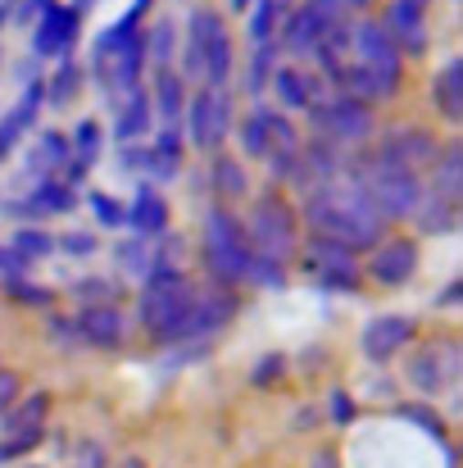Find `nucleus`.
<instances>
[{"label":"nucleus","mask_w":463,"mask_h":468,"mask_svg":"<svg viewBox=\"0 0 463 468\" xmlns=\"http://www.w3.org/2000/svg\"><path fill=\"white\" fill-rule=\"evenodd\" d=\"M414 218H418L423 232H455V223H459V205H450V200L423 191L418 205H414Z\"/></svg>","instance_id":"c756f323"},{"label":"nucleus","mask_w":463,"mask_h":468,"mask_svg":"<svg viewBox=\"0 0 463 468\" xmlns=\"http://www.w3.org/2000/svg\"><path fill=\"white\" fill-rule=\"evenodd\" d=\"M386 37L395 41V50H400V59L409 55V59H418V55H427V14H418V9H409V5H400V0H391V9H386Z\"/></svg>","instance_id":"2eb2a0df"},{"label":"nucleus","mask_w":463,"mask_h":468,"mask_svg":"<svg viewBox=\"0 0 463 468\" xmlns=\"http://www.w3.org/2000/svg\"><path fill=\"white\" fill-rule=\"evenodd\" d=\"M91 209H96L100 228H119V223H123V205H119L114 196H105V191H96V196H91Z\"/></svg>","instance_id":"a18cd8bd"},{"label":"nucleus","mask_w":463,"mask_h":468,"mask_svg":"<svg viewBox=\"0 0 463 468\" xmlns=\"http://www.w3.org/2000/svg\"><path fill=\"white\" fill-rule=\"evenodd\" d=\"M223 18L214 14V9H195L191 14V27H186V55H182V82L186 78H200V64H205V46H209V37H214V27H218Z\"/></svg>","instance_id":"412c9836"},{"label":"nucleus","mask_w":463,"mask_h":468,"mask_svg":"<svg viewBox=\"0 0 463 468\" xmlns=\"http://www.w3.org/2000/svg\"><path fill=\"white\" fill-rule=\"evenodd\" d=\"M146 9H151V0H137V5L128 9V23H142V14H146Z\"/></svg>","instance_id":"6e6d98bb"},{"label":"nucleus","mask_w":463,"mask_h":468,"mask_svg":"<svg viewBox=\"0 0 463 468\" xmlns=\"http://www.w3.org/2000/svg\"><path fill=\"white\" fill-rule=\"evenodd\" d=\"M73 327H78V341H87V346H105V350H114L119 341H123V318L114 305H96V310H82L73 318Z\"/></svg>","instance_id":"6ab92c4d"},{"label":"nucleus","mask_w":463,"mask_h":468,"mask_svg":"<svg viewBox=\"0 0 463 468\" xmlns=\"http://www.w3.org/2000/svg\"><path fill=\"white\" fill-rule=\"evenodd\" d=\"M309 123H313V142L318 146H331V151H350V146H363L373 133H377V114L350 96H327L309 110Z\"/></svg>","instance_id":"423d86ee"},{"label":"nucleus","mask_w":463,"mask_h":468,"mask_svg":"<svg viewBox=\"0 0 463 468\" xmlns=\"http://www.w3.org/2000/svg\"><path fill=\"white\" fill-rule=\"evenodd\" d=\"M246 5H250V0H232V9H246Z\"/></svg>","instance_id":"052dcab7"},{"label":"nucleus","mask_w":463,"mask_h":468,"mask_svg":"<svg viewBox=\"0 0 463 468\" xmlns=\"http://www.w3.org/2000/svg\"><path fill=\"white\" fill-rule=\"evenodd\" d=\"M5 292H9L18 305H50V292H46V287H32V282H23V278H9Z\"/></svg>","instance_id":"c03bdc74"},{"label":"nucleus","mask_w":463,"mask_h":468,"mask_svg":"<svg viewBox=\"0 0 463 468\" xmlns=\"http://www.w3.org/2000/svg\"><path fill=\"white\" fill-rule=\"evenodd\" d=\"M151 110H159V114L168 119V128H177V119H182V110H186V82H182L173 69L154 73V101H151Z\"/></svg>","instance_id":"c85d7f7f"},{"label":"nucleus","mask_w":463,"mask_h":468,"mask_svg":"<svg viewBox=\"0 0 463 468\" xmlns=\"http://www.w3.org/2000/svg\"><path fill=\"white\" fill-rule=\"evenodd\" d=\"M354 414H359V410H354V400H350L345 391H331V419H336V423H350Z\"/></svg>","instance_id":"3c124183"},{"label":"nucleus","mask_w":463,"mask_h":468,"mask_svg":"<svg viewBox=\"0 0 463 468\" xmlns=\"http://www.w3.org/2000/svg\"><path fill=\"white\" fill-rule=\"evenodd\" d=\"M142 50H146V64H154V73H163L173 64V50H177V32H173V18L154 23L151 32L142 37Z\"/></svg>","instance_id":"2f4dec72"},{"label":"nucleus","mask_w":463,"mask_h":468,"mask_svg":"<svg viewBox=\"0 0 463 468\" xmlns=\"http://www.w3.org/2000/svg\"><path fill=\"white\" fill-rule=\"evenodd\" d=\"M195 305V287L186 282V273L177 269H154L151 278L142 282V327L151 332L159 346H173V341H186V318Z\"/></svg>","instance_id":"f03ea898"},{"label":"nucleus","mask_w":463,"mask_h":468,"mask_svg":"<svg viewBox=\"0 0 463 468\" xmlns=\"http://www.w3.org/2000/svg\"><path fill=\"white\" fill-rule=\"evenodd\" d=\"M409 382L423 391V396H437L446 387L459 382V346L455 341H432L423 346L414 359H409Z\"/></svg>","instance_id":"6e6552de"},{"label":"nucleus","mask_w":463,"mask_h":468,"mask_svg":"<svg viewBox=\"0 0 463 468\" xmlns=\"http://www.w3.org/2000/svg\"><path fill=\"white\" fill-rule=\"evenodd\" d=\"M227 128H232V101L223 91H200L195 101H186V137L191 146L200 151H214L227 142Z\"/></svg>","instance_id":"0eeeda50"},{"label":"nucleus","mask_w":463,"mask_h":468,"mask_svg":"<svg viewBox=\"0 0 463 468\" xmlns=\"http://www.w3.org/2000/svg\"><path fill=\"white\" fill-rule=\"evenodd\" d=\"M241 151L250 159L268 155V123H264V110H255V114L241 123Z\"/></svg>","instance_id":"58836bf2"},{"label":"nucleus","mask_w":463,"mask_h":468,"mask_svg":"<svg viewBox=\"0 0 463 468\" xmlns=\"http://www.w3.org/2000/svg\"><path fill=\"white\" fill-rule=\"evenodd\" d=\"M37 105H41V87H27V96L0 119V159L9 155L14 146H18V137L32 128V119H37Z\"/></svg>","instance_id":"a878e982"},{"label":"nucleus","mask_w":463,"mask_h":468,"mask_svg":"<svg viewBox=\"0 0 463 468\" xmlns=\"http://www.w3.org/2000/svg\"><path fill=\"white\" fill-rule=\"evenodd\" d=\"M78 5H91V0H78ZM78 5H73V9H78Z\"/></svg>","instance_id":"680f3d73"},{"label":"nucleus","mask_w":463,"mask_h":468,"mask_svg":"<svg viewBox=\"0 0 463 468\" xmlns=\"http://www.w3.org/2000/svg\"><path fill=\"white\" fill-rule=\"evenodd\" d=\"M282 5H287V0H259V5L250 9V37H255L259 46H268L273 32L282 27Z\"/></svg>","instance_id":"f704fd0d"},{"label":"nucleus","mask_w":463,"mask_h":468,"mask_svg":"<svg viewBox=\"0 0 463 468\" xmlns=\"http://www.w3.org/2000/svg\"><path fill=\"white\" fill-rule=\"evenodd\" d=\"M405 419L423 423L432 437H446V423H441V414H437V410H427V405H405Z\"/></svg>","instance_id":"de8ad7c7"},{"label":"nucleus","mask_w":463,"mask_h":468,"mask_svg":"<svg viewBox=\"0 0 463 468\" xmlns=\"http://www.w3.org/2000/svg\"><path fill=\"white\" fill-rule=\"evenodd\" d=\"M119 468H146V464H142V460H123Z\"/></svg>","instance_id":"bf43d9fd"},{"label":"nucleus","mask_w":463,"mask_h":468,"mask_svg":"<svg viewBox=\"0 0 463 468\" xmlns=\"http://www.w3.org/2000/svg\"><path fill=\"white\" fill-rule=\"evenodd\" d=\"M142 69H146L142 32H137V23L119 18V23L96 41V73H100L105 91L114 96V105H123L132 91H142Z\"/></svg>","instance_id":"7ed1b4c3"},{"label":"nucleus","mask_w":463,"mask_h":468,"mask_svg":"<svg viewBox=\"0 0 463 468\" xmlns=\"http://www.w3.org/2000/svg\"><path fill=\"white\" fill-rule=\"evenodd\" d=\"M309 468H341L336 464V451H318V455L309 460Z\"/></svg>","instance_id":"5fc2aeb1"},{"label":"nucleus","mask_w":463,"mask_h":468,"mask_svg":"<svg viewBox=\"0 0 463 468\" xmlns=\"http://www.w3.org/2000/svg\"><path fill=\"white\" fill-rule=\"evenodd\" d=\"M336 87H341V96H350V101H359V105L373 110L377 101H391L400 82H391V78H382V73H373V69H363V64L350 59V64L336 73Z\"/></svg>","instance_id":"dca6fc26"},{"label":"nucleus","mask_w":463,"mask_h":468,"mask_svg":"<svg viewBox=\"0 0 463 468\" xmlns=\"http://www.w3.org/2000/svg\"><path fill=\"white\" fill-rule=\"evenodd\" d=\"M305 264L322 287H336V292H354V287H359V260H354V250H345V246H336V241L309 237Z\"/></svg>","instance_id":"1a4fd4ad"},{"label":"nucleus","mask_w":463,"mask_h":468,"mask_svg":"<svg viewBox=\"0 0 463 468\" xmlns=\"http://www.w3.org/2000/svg\"><path fill=\"white\" fill-rule=\"evenodd\" d=\"M18 391H23V382H18V373H14V368H0V414H5V410H14V400H18Z\"/></svg>","instance_id":"09e8293b"},{"label":"nucleus","mask_w":463,"mask_h":468,"mask_svg":"<svg viewBox=\"0 0 463 468\" xmlns=\"http://www.w3.org/2000/svg\"><path fill=\"white\" fill-rule=\"evenodd\" d=\"M73 296H78L87 310H96V305H114V301H119V282H110V278H82V282L73 287Z\"/></svg>","instance_id":"4c0bfd02"},{"label":"nucleus","mask_w":463,"mask_h":468,"mask_svg":"<svg viewBox=\"0 0 463 468\" xmlns=\"http://www.w3.org/2000/svg\"><path fill=\"white\" fill-rule=\"evenodd\" d=\"M246 282H255V287H268V292H278V287H287V269H282V264H268V260H255V255H250Z\"/></svg>","instance_id":"79ce46f5"},{"label":"nucleus","mask_w":463,"mask_h":468,"mask_svg":"<svg viewBox=\"0 0 463 468\" xmlns=\"http://www.w3.org/2000/svg\"><path fill=\"white\" fill-rule=\"evenodd\" d=\"M273 87H278V96H282L287 110H313V105H318L313 78H305V73L291 69V64H278V69H273Z\"/></svg>","instance_id":"b1692460"},{"label":"nucleus","mask_w":463,"mask_h":468,"mask_svg":"<svg viewBox=\"0 0 463 468\" xmlns=\"http://www.w3.org/2000/svg\"><path fill=\"white\" fill-rule=\"evenodd\" d=\"M151 119H154V110H151V96L146 91H132L123 105H119V123H114V137L123 142V146H132L137 137H146L151 133Z\"/></svg>","instance_id":"5701e85b"},{"label":"nucleus","mask_w":463,"mask_h":468,"mask_svg":"<svg viewBox=\"0 0 463 468\" xmlns=\"http://www.w3.org/2000/svg\"><path fill=\"white\" fill-rule=\"evenodd\" d=\"M350 182L363 191V200L377 209L382 223H386V218H409L414 205H418V196H423V182H418L414 173L391 168V164H382L377 155L359 159L354 173H350Z\"/></svg>","instance_id":"39448f33"},{"label":"nucleus","mask_w":463,"mask_h":468,"mask_svg":"<svg viewBox=\"0 0 463 468\" xmlns=\"http://www.w3.org/2000/svg\"><path fill=\"white\" fill-rule=\"evenodd\" d=\"M123 223H132L137 237H142V232H163V223H168V205H163L154 191H142V196L132 200V209L123 214Z\"/></svg>","instance_id":"7c9ffc66"},{"label":"nucleus","mask_w":463,"mask_h":468,"mask_svg":"<svg viewBox=\"0 0 463 468\" xmlns=\"http://www.w3.org/2000/svg\"><path fill=\"white\" fill-rule=\"evenodd\" d=\"M305 223L313 237L336 241L345 250H373L386 237V223L377 218V209L363 200V191L354 182H327L313 186L305 196Z\"/></svg>","instance_id":"f257e3e1"},{"label":"nucleus","mask_w":463,"mask_h":468,"mask_svg":"<svg viewBox=\"0 0 463 468\" xmlns=\"http://www.w3.org/2000/svg\"><path fill=\"white\" fill-rule=\"evenodd\" d=\"M400 5H409V9H418V14H427V5H432V0H400Z\"/></svg>","instance_id":"4d7b16f0"},{"label":"nucleus","mask_w":463,"mask_h":468,"mask_svg":"<svg viewBox=\"0 0 463 468\" xmlns=\"http://www.w3.org/2000/svg\"><path fill=\"white\" fill-rule=\"evenodd\" d=\"M427 191L441 196V200H450V205L463 200V146L459 142H450V146L437 151L432 168H427Z\"/></svg>","instance_id":"a211bd4d"},{"label":"nucleus","mask_w":463,"mask_h":468,"mask_svg":"<svg viewBox=\"0 0 463 468\" xmlns=\"http://www.w3.org/2000/svg\"><path fill=\"white\" fill-rule=\"evenodd\" d=\"M350 50H354V64H363V69H373V73L400 82V50H395V41L386 37L382 23H354Z\"/></svg>","instance_id":"f8f14e48"},{"label":"nucleus","mask_w":463,"mask_h":468,"mask_svg":"<svg viewBox=\"0 0 463 468\" xmlns=\"http://www.w3.org/2000/svg\"><path fill=\"white\" fill-rule=\"evenodd\" d=\"M282 373H287V355H264V364L255 368V378H250V382H255V387H273Z\"/></svg>","instance_id":"49530a36"},{"label":"nucleus","mask_w":463,"mask_h":468,"mask_svg":"<svg viewBox=\"0 0 463 468\" xmlns=\"http://www.w3.org/2000/svg\"><path fill=\"white\" fill-rule=\"evenodd\" d=\"M432 101H437V110H441L446 123H463V59H450V64L437 73Z\"/></svg>","instance_id":"4be33fe9"},{"label":"nucleus","mask_w":463,"mask_h":468,"mask_svg":"<svg viewBox=\"0 0 463 468\" xmlns=\"http://www.w3.org/2000/svg\"><path fill=\"white\" fill-rule=\"evenodd\" d=\"M37 173H50V168H64L68 164V137L64 133H41V142H37V151L27 159Z\"/></svg>","instance_id":"473e14b6"},{"label":"nucleus","mask_w":463,"mask_h":468,"mask_svg":"<svg viewBox=\"0 0 463 468\" xmlns=\"http://www.w3.org/2000/svg\"><path fill=\"white\" fill-rule=\"evenodd\" d=\"M73 209V191L64 182H41L23 205H14V214H27V218H50V214H68Z\"/></svg>","instance_id":"393cba45"},{"label":"nucleus","mask_w":463,"mask_h":468,"mask_svg":"<svg viewBox=\"0 0 463 468\" xmlns=\"http://www.w3.org/2000/svg\"><path fill=\"white\" fill-rule=\"evenodd\" d=\"M232 314H237V296H232V292H223V287H214L209 296H195L191 318H186V341H200V336H209V332L227 327V318H232Z\"/></svg>","instance_id":"f3484780"},{"label":"nucleus","mask_w":463,"mask_h":468,"mask_svg":"<svg viewBox=\"0 0 463 468\" xmlns=\"http://www.w3.org/2000/svg\"><path fill=\"white\" fill-rule=\"evenodd\" d=\"M78 27H82V9H73V5H50V9L37 18V32H32L37 55H64V50L78 41Z\"/></svg>","instance_id":"4468645a"},{"label":"nucleus","mask_w":463,"mask_h":468,"mask_svg":"<svg viewBox=\"0 0 463 468\" xmlns=\"http://www.w3.org/2000/svg\"><path fill=\"white\" fill-rule=\"evenodd\" d=\"M214 191H218V196H227V200L246 196V168H241L237 159L218 155L214 159Z\"/></svg>","instance_id":"c9c22d12"},{"label":"nucleus","mask_w":463,"mask_h":468,"mask_svg":"<svg viewBox=\"0 0 463 468\" xmlns=\"http://www.w3.org/2000/svg\"><path fill=\"white\" fill-rule=\"evenodd\" d=\"M78 87H82V73H78V64H59V73L50 78V105H73L78 101Z\"/></svg>","instance_id":"a19ab883"},{"label":"nucleus","mask_w":463,"mask_h":468,"mask_svg":"<svg viewBox=\"0 0 463 468\" xmlns=\"http://www.w3.org/2000/svg\"><path fill=\"white\" fill-rule=\"evenodd\" d=\"M414 318L409 314H377V318H368V327H363V355L373 359V364H386L391 355H400L409 341H414Z\"/></svg>","instance_id":"ddd939ff"},{"label":"nucleus","mask_w":463,"mask_h":468,"mask_svg":"<svg viewBox=\"0 0 463 468\" xmlns=\"http://www.w3.org/2000/svg\"><path fill=\"white\" fill-rule=\"evenodd\" d=\"M68 155H78L82 168L100 155V123H91V119H87V123H78V133L68 137Z\"/></svg>","instance_id":"ea45409f"},{"label":"nucleus","mask_w":463,"mask_h":468,"mask_svg":"<svg viewBox=\"0 0 463 468\" xmlns=\"http://www.w3.org/2000/svg\"><path fill=\"white\" fill-rule=\"evenodd\" d=\"M55 246H64V255H91V250H96V237H91V232H68V237L55 241Z\"/></svg>","instance_id":"8fccbe9b"},{"label":"nucleus","mask_w":463,"mask_h":468,"mask_svg":"<svg viewBox=\"0 0 463 468\" xmlns=\"http://www.w3.org/2000/svg\"><path fill=\"white\" fill-rule=\"evenodd\" d=\"M227 73H232V37H227V27L218 23V27H214V37H209V46H205L200 78L209 82V91H218V87L227 82Z\"/></svg>","instance_id":"bb28decb"},{"label":"nucleus","mask_w":463,"mask_h":468,"mask_svg":"<svg viewBox=\"0 0 463 468\" xmlns=\"http://www.w3.org/2000/svg\"><path fill=\"white\" fill-rule=\"evenodd\" d=\"M9 246H14V260L18 264H32V260H46L55 250V237H46L41 228H18Z\"/></svg>","instance_id":"72a5a7b5"},{"label":"nucleus","mask_w":463,"mask_h":468,"mask_svg":"<svg viewBox=\"0 0 463 468\" xmlns=\"http://www.w3.org/2000/svg\"><path fill=\"white\" fill-rule=\"evenodd\" d=\"M46 414H50V396L46 391H32L27 400H14V410H5V437H32L41 432L46 437Z\"/></svg>","instance_id":"aec40b11"},{"label":"nucleus","mask_w":463,"mask_h":468,"mask_svg":"<svg viewBox=\"0 0 463 468\" xmlns=\"http://www.w3.org/2000/svg\"><path fill=\"white\" fill-rule=\"evenodd\" d=\"M273 55H278L273 46H259V55L250 59V78H246V82H250V91H255V96L264 91V82H268V73H273Z\"/></svg>","instance_id":"37998d69"},{"label":"nucleus","mask_w":463,"mask_h":468,"mask_svg":"<svg viewBox=\"0 0 463 468\" xmlns=\"http://www.w3.org/2000/svg\"><path fill=\"white\" fill-rule=\"evenodd\" d=\"M322 32H327V27L318 23V14L309 9V0H305V5L282 23V46H287V50H296V55H305V50L318 46V37H322Z\"/></svg>","instance_id":"cd10ccee"},{"label":"nucleus","mask_w":463,"mask_h":468,"mask_svg":"<svg viewBox=\"0 0 463 468\" xmlns=\"http://www.w3.org/2000/svg\"><path fill=\"white\" fill-rule=\"evenodd\" d=\"M418 269V246L409 237H382L368 255V278L377 287H405Z\"/></svg>","instance_id":"9b49d317"},{"label":"nucleus","mask_w":463,"mask_h":468,"mask_svg":"<svg viewBox=\"0 0 463 468\" xmlns=\"http://www.w3.org/2000/svg\"><path fill=\"white\" fill-rule=\"evenodd\" d=\"M0 269H5V282H9V278H18V273H23V264H18V260H14V250H0Z\"/></svg>","instance_id":"864d4df0"},{"label":"nucleus","mask_w":463,"mask_h":468,"mask_svg":"<svg viewBox=\"0 0 463 468\" xmlns=\"http://www.w3.org/2000/svg\"><path fill=\"white\" fill-rule=\"evenodd\" d=\"M119 269L123 273H137L146 282L154 273V246H146V241H123L119 246Z\"/></svg>","instance_id":"e433bc0d"},{"label":"nucleus","mask_w":463,"mask_h":468,"mask_svg":"<svg viewBox=\"0 0 463 468\" xmlns=\"http://www.w3.org/2000/svg\"><path fill=\"white\" fill-rule=\"evenodd\" d=\"M437 151H441V146H437L432 133H423V128H395V133H386V142L377 146V159L418 177L423 168H432Z\"/></svg>","instance_id":"9d476101"},{"label":"nucleus","mask_w":463,"mask_h":468,"mask_svg":"<svg viewBox=\"0 0 463 468\" xmlns=\"http://www.w3.org/2000/svg\"><path fill=\"white\" fill-rule=\"evenodd\" d=\"M345 9H363V5H373V0H341Z\"/></svg>","instance_id":"13d9d810"},{"label":"nucleus","mask_w":463,"mask_h":468,"mask_svg":"<svg viewBox=\"0 0 463 468\" xmlns=\"http://www.w3.org/2000/svg\"><path fill=\"white\" fill-rule=\"evenodd\" d=\"M246 241H250V255L255 260H268V264H282L287 269V260L300 246V218H296V209L278 191H264L255 200V209H250Z\"/></svg>","instance_id":"20e7f679"},{"label":"nucleus","mask_w":463,"mask_h":468,"mask_svg":"<svg viewBox=\"0 0 463 468\" xmlns=\"http://www.w3.org/2000/svg\"><path fill=\"white\" fill-rule=\"evenodd\" d=\"M78 464H82V468H105V451H100V446H82Z\"/></svg>","instance_id":"603ef678"}]
</instances>
